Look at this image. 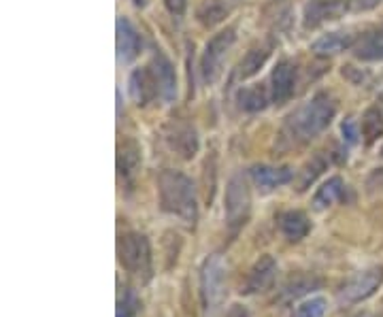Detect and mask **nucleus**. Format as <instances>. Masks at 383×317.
Here are the masks:
<instances>
[{
	"label": "nucleus",
	"instance_id": "1",
	"mask_svg": "<svg viewBox=\"0 0 383 317\" xmlns=\"http://www.w3.org/2000/svg\"><path fill=\"white\" fill-rule=\"evenodd\" d=\"M334 117V103L328 94H315V96L296 109L285 119L281 141L285 147H298L313 141L317 135H322Z\"/></svg>",
	"mask_w": 383,
	"mask_h": 317
},
{
	"label": "nucleus",
	"instance_id": "2",
	"mask_svg": "<svg viewBox=\"0 0 383 317\" xmlns=\"http://www.w3.org/2000/svg\"><path fill=\"white\" fill-rule=\"evenodd\" d=\"M158 196L160 209L169 215L179 217L183 224L194 228L198 219L196 187L189 177L179 171H164L158 177Z\"/></svg>",
	"mask_w": 383,
	"mask_h": 317
},
{
	"label": "nucleus",
	"instance_id": "3",
	"mask_svg": "<svg viewBox=\"0 0 383 317\" xmlns=\"http://www.w3.org/2000/svg\"><path fill=\"white\" fill-rule=\"evenodd\" d=\"M117 262L128 275L141 281V285L149 283L153 277V258H151V247H149L147 237L141 232L119 234Z\"/></svg>",
	"mask_w": 383,
	"mask_h": 317
},
{
	"label": "nucleus",
	"instance_id": "4",
	"mask_svg": "<svg viewBox=\"0 0 383 317\" xmlns=\"http://www.w3.org/2000/svg\"><path fill=\"white\" fill-rule=\"evenodd\" d=\"M223 298H226V266L217 253H213L201 266V302L205 317H215Z\"/></svg>",
	"mask_w": 383,
	"mask_h": 317
},
{
	"label": "nucleus",
	"instance_id": "5",
	"mask_svg": "<svg viewBox=\"0 0 383 317\" xmlns=\"http://www.w3.org/2000/svg\"><path fill=\"white\" fill-rule=\"evenodd\" d=\"M223 211H226V226L230 237H237L241 228L247 224L251 213V194L249 185L241 173L232 175L226 185V198H223Z\"/></svg>",
	"mask_w": 383,
	"mask_h": 317
},
{
	"label": "nucleus",
	"instance_id": "6",
	"mask_svg": "<svg viewBox=\"0 0 383 317\" xmlns=\"http://www.w3.org/2000/svg\"><path fill=\"white\" fill-rule=\"evenodd\" d=\"M383 283V266H373L368 271L356 273L354 277H349L337 294V300L341 307H351L358 305L366 298H371Z\"/></svg>",
	"mask_w": 383,
	"mask_h": 317
},
{
	"label": "nucleus",
	"instance_id": "7",
	"mask_svg": "<svg viewBox=\"0 0 383 317\" xmlns=\"http://www.w3.org/2000/svg\"><path fill=\"white\" fill-rule=\"evenodd\" d=\"M237 41V30L235 28H226L217 33L205 47L203 58H201V75L205 79V83H215L221 75V67L223 60H226L230 47Z\"/></svg>",
	"mask_w": 383,
	"mask_h": 317
},
{
	"label": "nucleus",
	"instance_id": "8",
	"mask_svg": "<svg viewBox=\"0 0 383 317\" xmlns=\"http://www.w3.org/2000/svg\"><path fill=\"white\" fill-rule=\"evenodd\" d=\"M164 139L169 147L183 160H192L198 153V135L185 121H171L164 130Z\"/></svg>",
	"mask_w": 383,
	"mask_h": 317
},
{
	"label": "nucleus",
	"instance_id": "9",
	"mask_svg": "<svg viewBox=\"0 0 383 317\" xmlns=\"http://www.w3.org/2000/svg\"><path fill=\"white\" fill-rule=\"evenodd\" d=\"M149 71H151V77H153V83H155L158 96L162 98L164 103H173L177 98V75H175L171 60L164 53L158 51L151 58Z\"/></svg>",
	"mask_w": 383,
	"mask_h": 317
},
{
	"label": "nucleus",
	"instance_id": "10",
	"mask_svg": "<svg viewBox=\"0 0 383 317\" xmlns=\"http://www.w3.org/2000/svg\"><path fill=\"white\" fill-rule=\"evenodd\" d=\"M277 279V262L273 256H262L258 262L251 266L247 273V279L241 288V294H260L273 288V283Z\"/></svg>",
	"mask_w": 383,
	"mask_h": 317
},
{
	"label": "nucleus",
	"instance_id": "11",
	"mask_svg": "<svg viewBox=\"0 0 383 317\" xmlns=\"http://www.w3.org/2000/svg\"><path fill=\"white\" fill-rule=\"evenodd\" d=\"M296 87V71L287 60L277 62L271 75V98L275 105H283L292 98Z\"/></svg>",
	"mask_w": 383,
	"mask_h": 317
},
{
	"label": "nucleus",
	"instance_id": "12",
	"mask_svg": "<svg viewBox=\"0 0 383 317\" xmlns=\"http://www.w3.org/2000/svg\"><path fill=\"white\" fill-rule=\"evenodd\" d=\"M249 175L260 192L269 194L273 189L290 183L294 179V171L290 166H266V164H255L249 169Z\"/></svg>",
	"mask_w": 383,
	"mask_h": 317
},
{
	"label": "nucleus",
	"instance_id": "13",
	"mask_svg": "<svg viewBox=\"0 0 383 317\" xmlns=\"http://www.w3.org/2000/svg\"><path fill=\"white\" fill-rule=\"evenodd\" d=\"M141 51V39L135 26L126 17H117V60L128 65Z\"/></svg>",
	"mask_w": 383,
	"mask_h": 317
},
{
	"label": "nucleus",
	"instance_id": "14",
	"mask_svg": "<svg viewBox=\"0 0 383 317\" xmlns=\"http://www.w3.org/2000/svg\"><path fill=\"white\" fill-rule=\"evenodd\" d=\"M141 169V149L135 141H124L117 147V175L126 185H133Z\"/></svg>",
	"mask_w": 383,
	"mask_h": 317
},
{
	"label": "nucleus",
	"instance_id": "15",
	"mask_svg": "<svg viewBox=\"0 0 383 317\" xmlns=\"http://www.w3.org/2000/svg\"><path fill=\"white\" fill-rule=\"evenodd\" d=\"M345 9V0H309L305 7V26L317 28L328 19H334Z\"/></svg>",
	"mask_w": 383,
	"mask_h": 317
},
{
	"label": "nucleus",
	"instance_id": "16",
	"mask_svg": "<svg viewBox=\"0 0 383 317\" xmlns=\"http://www.w3.org/2000/svg\"><path fill=\"white\" fill-rule=\"evenodd\" d=\"M354 55L364 62L383 60V24L364 33L354 45Z\"/></svg>",
	"mask_w": 383,
	"mask_h": 317
},
{
	"label": "nucleus",
	"instance_id": "17",
	"mask_svg": "<svg viewBox=\"0 0 383 317\" xmlns=\"http://www.w3.org/2000/svg\"><path fill=\"white\" fill-rule=\"evenodd\" d=\"M279 228H281V232H283V237L287 241L298 243V241H303L309 234L311 221H309V217L303 211H287L279 219Z\"/></svg>",
	"mask_w": 383,
	"mask_h": 317
},
{
	"label": "nucleus",
	"instance_id": "18",
	"mask_svg": "<svg viewBox=\"0 0 383 317\" xmlns=\"http://www.w3.org/2000/svg\"><path fill=\"white\" fill-rule=\"evenodd\" d=\"M128 89H130V96L137 105H147L153 98V94H158L149 69H137L128 81Z\"/></svg>",
	"mask_w": 383,
	"mask_h": 317
},
{
	"label": "nucleus",
	"instance_id": "19",
	"mask_svg": "<svg viewBox=\"0 0 383 317\" xmlns=\"http://www.w3.org/2000/svg\"><path fill=\"white\" fill-rule=\"evenodd\" d=\"M315 288H319V279L313 275H294L285 281V285L279 290V300L283 302H292L309 292H313Z\"/></svg>",
	"mask_w": 383,
	"mask_h": 317
},
{
	"label": "nucleus",
	"instance_id": "20",
	"mask_svg": "<svg viewBox=\"0 0 383 317\" xmlns=\"http://www.w3.org/2000/svg\"><path fill=\"white\" fill-rule=\"evenodd\" d=\"M354 45H356L354 37H351L349 33H330V35L319 37L311 45V51H315L317 55H334V53H341Z\"/></svg>",
	"mask_w": 383,
	"mask_h": 317
},
{
	"label": "nucleus",
	"instance_id": "21",
	"mask_svg": "<svg viewBox=\"0 0 383 317\" xmlns=\"http://www.w3.org/2000/svg\"><path fill=\"white\" fill-rule=\"evenodd\" d=\"M343 196H345V183H343V179H341V177H330V179L315 192V196H313V207L322 211V209L330 207L332 203L343 200Z\"/></svg>",
	"mask_w": 383,
	"mask_h": 317
},
{
	"label": "nucleus",
	"instance_id": "22",
	"mask_svg": "<svg viewBox=\"0 0 383 317\" xmlns=\"http://www.w3.org/2000/svg\"><path fill=\"white\" fill-rule=\"evenodd\" d=\"M139 311H141V298H139V294L135 292V288L119 283L115 317H137Z\"/></svg>",
	"mask_w": 383,
	"mask_h": 317
},
{
	"label": "nucleus",
	"instance_id": "23",
	"mask_svg": "<svg viewBox=\"0 0 383 317\" xmlns=\"http://www.w3.org/2000/svg\"><path fill=\"white\" fill-rule=\"evenodd\" d=\"M237 101H239L243 111H249V113L262 111L266 107V92L260 85H249V87H243L239 92Z\"/></svg>",
	"mask_w": 383,
	"mask_h": 317
},
{
	"label": "nucleus",
	"instance_id": "24",
	"mask_svg": "<svg viewBox=\"0 0 383 317\" xmlns=\"http://www.w3.org/2000/svg\"><path fill=\"white\" fill-rule=\"evenodd\" d=\"M228 5L223 0H205V3L198 7V19L203 26L211 28L215 24H219L223 17L228 15Z\"/></svg>",
	"mask_w": 383,
	"mask_h": 317
},
{
	"label": "nucleus",
	"instance_id": "25",
	"mask_svg": "<svg viewBox=\"0 0 383 317\" xmlns=\"http://www.w3.org/2000/svg\"><path fill=\"white\" fill-rule=\"evenodd\" d=\"M269 53L271 51L266 47H253V49H249L247 55L241 60V65H239V77L241 79H247V77L258 73L262 69V65L266 62Z\"/></svg>",
	"mask_w": 383,
	"mask_h": 317
},
{
	"label": "nucleus",
	"instance_id": "26",
	"mask_svg": "<svg viewBox=\"0 0 383 317\" xmlns=\"http://www.w3.org/2000/svg\"><path fill=\"white\" fill-rule=\"evenodd\" d=\"M324 315H326V298L322 296L303 300L292 313V317H324Z\"/></svg>",
	"mask_w": 383,
	"mask_h": 317
},
{
	"label": "nucleus",
	"instance_id": "27",
	"mask_svg": "<svg viewBox=\"0 0 383 317\" xmlns=\"http://www.w3.org/2000/svg\"><path fill=\"white\" fill-rule=\"evenodd\" d=\"M324 169H326V160L322 155H315L313 160L303 169V173H300V179H298V189H300V192H303V189H307L317 179V175H322Z\"/></svg>",
	"mask_w": 383,
	"mask_h": 317
},
{
	"label": "nucleus",
	"instance_id": "28",
	"mask_svg": "<svg viewBox=\"0 0 383 317\" xmlns=\"http://www.w3.org/2000/svg\"><path fill=\"white\" fill-rule=\"evenodd\" d=\"M383 128V119H381V113L377 109H368L366 115H364V135L368 141H373Z\"/></svg>",
	"mask_w": 383,
	"mask_h": 317
},
{
	"label": "nucleus",
	"instance_id": "29",
	"mask_svg": "<svg viewBox=\"0 0 383 317\" xmlns=\"http://www.w3.org/2000/svg\"><path fill=\"white\" fill-rule=\"evenodd\" d=\"M341 132H343V139L347 141V143H351L354 145L356 141H358V126H356V121L354 119H345L343 121V126H341Z\"/></svg>",
	"mask_w": 383,
	"mask_h": 317
},
{
	"label": "nucleus",
	"instance_id": "30",
	"mask_svg": "<svg viewBox=\"0 0 383 317\" xmlns=\"http://www.w3.org/2000/svg\"><path fill=\"white\" fill-rule=\"evenodd\" d=\"M381 3L383 0H349L347 7H349V11L360 13V11H371V9L379 7Z\"/></svg>",
	"mask_w": 383,
	"mask_h": 317
},
{
	"label": "nucleus",
	"instance_id": "31",
	"mask_svg": "<svg viewBox=\"0 0 383 317\" xmlns=\"http://www.w3.org/2000/svg\"><path fill=\"white\" fill-rule=\"evenodd\" d=\"M164 5H167V9L173 13V15H183V11H185V7H187V0H164Z\"/></svg>",
	"mask_w": 383,
	"mask_h": 317
},
{
	"label": "nucleus",
	"instance_id": "32",
	"mask_svg": "<svg viewBox=\"0 0 383 317\" xmlns=\"http://www.w3.org/2000/svg\"><path fill=\"white\" fill-rule=\"evenodd\" d=\"M226 317H251V315H249V311H247L243 305H232V307L228 309Z\"/></svg>",
	"mask_w": 383,
	"mask_h": 317
},
{
	"label": "nucleus",
	"instance_id": "33",
	"mask_svg": "<svg viewBox=\"0 0 383 317\" xmlns=\"http://www.w3.org/2000/svg\"><path fill=\"white\" fill-rule=\"evenodd\" d=\"M349 317H381L379 313H373V311H358L354 315H349Z\"/></svg>",
	"mask_w": 383,
	"mask_h": 317
},
{
	"label": "nucleus",
	"instance_id": "34",
	"mask_svg": "<svg viewBox=\"0 0 383 317\" xmlns=\"http://www.w3.org/2000/svg\"><path fill=\"white\" fill-rule=\"evenodd\" d=\"M135 5H137V7H143V5H145V0H135Z\"/></svg>",
	"mask_w": 383,
	"mask_h": 317
},
{
	"label": "nucleus",
	"instance_id": "35",
	"mask_svg": "<svg viewBox=\"0 0 383 317\" xmlns=\"http://www.w3.org/2000/svg\"><path fill=\"white\" fill-rule=\"evenodd\" d=\"M381 153H383V149H381Z\"/></svg>",
	"mask_w": 383,
	"mask_h": 317
}]
</instances>
